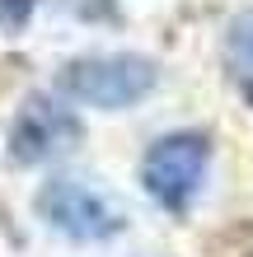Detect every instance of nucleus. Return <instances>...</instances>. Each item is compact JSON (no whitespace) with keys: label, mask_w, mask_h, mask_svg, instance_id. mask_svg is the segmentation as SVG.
<instances>
[{"label":"nucleus","mask_w":253,"mask_h":257,"mask_svg":"<svg viewBox=\"0 0 253 257\" xmlns=\"http://www.w3.org/2000/svg\"><path fill=\"white\" fill-rule=\"evenodd\" d=\"M206 173H211V141L202 131H169L141 159V187L169 215L192 210V201L206 187Z\"/></svg>","instance_id":"nucleus-1"},{"label":"nucleus","mask_w":253,"mask_h":257,"mask_svg":"<svg viewBox=\"0 0 253 257\" xmlns=\"http://www.w3.org/2000/svg\"><path fill=\"white\" fill-rule=\"evenodd\" d=\"M159 70L155 61H145L136 52H113V56H80L61 70V89L70 103L99 112H122L155 89Z\"/></svg>","instance_id":"nucleus-2"},{"label":"nucleus","mask_w":253,"mask_h":257,"mask_svg":"<svg viewBox=\"0 0 253 257\" xmlns=\"http://www.w3.org/2000/svg\"><path fill=\"white\" fill-rule=\"evenodd\" d=\"M33 206L61 238H70V243H108L127 224V215L89 183V178H52V183H42V192L33 196Z\"/></svg>","instance_id":"nucleus-3"},{"label":"nucleus","mask_w":253,"mask_h":257,"mask_svg":"<svg viewBox=\"0 0 253 257\" xmlns=\"http://www.w3.org/2000/svg\"><path fill=\"white\" fill-rule=\"evenodd\" d=\"M80 141V117L47 94H33L10 122V159L14 164H47Z\"/></svg>","instance_id":"nucleus-4"},{"label":"nucleus","mask_w":253,"mask_h":257,"mask_svg":"<svg viewBox=\"0 0 253 257\" xmlns=\"http://www.w3.org/2000/svg\"><path fill=\"white\" fill-rule=\"evenodd\" d=\"M230 66H234V80L244 84V94L253 98V14H239V19L230 24Z\"/></svg>","instance_id":"nucleus-5"}]
</instances>
